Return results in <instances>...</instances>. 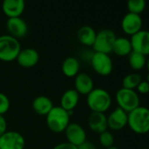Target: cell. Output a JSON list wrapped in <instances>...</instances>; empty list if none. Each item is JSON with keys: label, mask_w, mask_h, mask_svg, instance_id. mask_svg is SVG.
Segmentation results:
<instances>
[{"label": "cell", "mask_w": 149, "mask_h": 149, "mask_svg": "<svg viewBox=\"0 0 149 149\" xmlns=\"http://www.w3.org/2000/svg\"><path fill=\"white\" fill-rule=\"evenodd\" d=\"M146 81L147 83H149V73L147 74V76H146Z\"/></svg>", "instance_id": "e575fe53"}, {"label": "cell", "mask_w": 149, "mask_h": 149, "mask_svg": "<svg viewBox=\"0 0 149 149\" xmlns=\"http://www.w3.org/2000/svg\"><path fill=\"white\" fill-rule=\"evenodd\" d=\"M132 51V45L130 39L125 37H117L113 46H112V52L116 55L119 57L128 56L131 52Z\"/></svg>", "instance_id": "44dd1931"}, {"label": "cell", "mask_w": 149, "mask_h": 149, "mask_svg": "<svg viewBox=\"0 0 149 149\" xmlns=\"http://www.w3.org/2000/svg\"><path fill=\"white\" fill-rule=\"evenodd\" d=\"M67 141L76 146H79L87 140L85 129L77 123H69L64 131Z\"/></svg>", "instance_id": "9c48e42d"}, {"label": "cell", "mask_w": 149, "mask_h": 149, "mask_svg": "<svg viewBox=\"0 0 149 149\" xmlns=\"http://www.w3.org/2000/svg\"><path fill=\"white\" fill-rule=\"evenodd\" d=\"M128 127L136 134L149 132V108L139 105L128 113Z\"/></svg>", "instance_id": "6da1fadb"}, {"label": "cell", "mask_w": 149, "mask_h": 149, "mask_svg": "<svg viewBox=\"0 0 149 149\" xmlns=\"http://www.w3.org/2000/svg\"><path fill=\"white\" fill-rule=\"evenodd\" d=\"M80 62L74 56L67 57L61 64V72L66 77L74 78L80 73Z\"/></svg>", "instance_id": "ffe728a7"}, {"label": "cell", "mask_w": 149, "mask_h": 149, "mask_svg": "<svg viewBox=\"0 0 149 149\" xmlns=\"http://www.w3.org/2000/svg\"><path fill=\"white\" fill-rule=\"evenodd\" d=\"M53 101L46 96H38L36 97L32 103V107L33 111L40 116H47L48 112L54 107Z\"/></svg>", "instance_id": "d6986e66"}, {"label": "cell", "mask_w": 149, "mask_h": 149, "mask_svg": "<svg viewBox=\"0 0 149 149\" xmlns=\"http://www.w3.org/2000/svg\"><path fill=\"white\" fill-rule=\"evenodd\" d=\"M90 63L93 70L101 77H108L112 73L113 61L108 54L94 52Z\"/></svg>", "instance_id": "52a82bcc"}, {"label": "cell", "mask_w": 149, "mask_h": 149, "mask_svg": "<svg viewBox=\"0 0 149 149\" xmlns=\"http://www.w3.org/2000/svg\"><path fill=\"white\" fill-rule=\"evenodd\" d=\"M25 7V0H3L2 3V10L8 19L20 17Z\"/></svg>", "instance_id": "2e32d148"}, {"label": "cell", "mask_w": 149, "mask_h": 149, "mask_svg": "<svg viewBox=\"0 0 149 149\" xmlns=\"http://www.w3.org/2000/svg\"><path fill=\"white\" fill-rule=\"evenodd\" d=\"M94 54V51H91V50H86L84 51L83 54H82V58L86 61H89L91 62V60L92 58V55Z\"/></svg>", "instance_id": "1f68e13d"}, {"label": "cell", "mask_w": 149, "mask_h": 149, "mask_svg": "<svg viewBox=\"0 0 149 149\" xmlns=\"http://www.w3.org/2000/svg\"><path fill=\"white\" fill-rule=\"evenodd\" d=\"M86 97V103L91 112L105 113L110 110L112 104L111 96L102 88H94Z\"/></svg>", "instance_id": "7a4b0ae2"}, {"label": "cell", "mask_w": 149, "mask_h": 149, "mask_svg": "<svg viewBox=\"0 0 149 149\" xmlns=\"http://www.w3.org/2000/svg\"><path fill=\"white\" fill-rule=\"evenodd\" d=\"M11 106L9 97L3 92H0V115H5L8 112Z\"/></svg>", "instance_id": "4316f807"}, {"label": "cell", "mask_w": 149, "mask_h": 149, "mask_svg": "<svg viewBox=\"0 0 149 149\" xmlns=\"http://www.w3.org/2000/svg\"><path fill=\"white\" fill-rule=\"evenodd\" d=\"M127 57H128V64L132 70L139 71V70H142L144 68H146V56L139 53L132 51L131 54Z\"/></svg>", "instance_id": "603a6c76"}, {"label": "cell", "mask_w": 149, "mask_h": 149, "mask_svg": "<svg viewBox=\"0 0 149 149\" xmlns=\"http://www.w3.org/2000/svg\"><path fill=\"white\" fill-rule=\"evenodd\" d=\"M127 10L128 13L140 15L146 9V0H127Z\"/></svg>", "instance_id": "d4e9b609"}, {"label": "cell", "mask_w": 149, "mask_h": 149, "mask_svg": "<svg viewBox=\"0 0 149 149\" xmlns=\"http://www.w3.org/2000/svg\"><path fill=\"white\" fill-rule=\"evenodd\" d=\"M53 149H77V146H74V145L68 143V141H66V142L57 144L56 146H54L53 147Z\"/></svg>", "instance_id": "f1b7e54d"}, {"label": "cell", "mask_w": 149, "mask_h": 149, "mask_svg": "<svg viewBox=\"0 0 149 149\" xmlns=\"http://www.w3.org/2000/svg\"><path fill=\"white\" fill-rule=\"evenodd\" d=\"M88 125L92 132L100 134L108 129L107 116L105 113L91 112L88 118Z\"/></svg>", "instance_id": "ac0fdd59"}, {"label": "cell", "mask_w": 149, "mask_h": 149, "mask_svg": "<svg viewBox=\"0 0 149 149\" xmlns=\"http://www.w3.org/2000/svg\"><path fill=\"white\" fill-rule=\"evenodd\" d=\"M21 50V46L18 39L4 34L0 36V61L11 62L17 59Z\"/></svg>", "instance_id": "277c9868"}, {"label": "cell", "mask_w": 149, "mask_h": 149, "mask_svg": "<svg viewBox=\"0 0 149 149\" xmlns=\"http://www.w3.org/2000/svg\"><path fill=\"white\" fill-rule=\"evenodd\" d=\"M18 64L25 68H30L36 66L40 61V54L38 51L32 47L21 49L16 59Z\"/></svg>", "instance_id": "5bb4252c"}, {"label": "cell", "mask_w": 149, "mask_h": 149, "mask_svg": "<svg viewBox=\"0 0 149 149\" xmlns=\"http://www.w3.org/2000/svg\"><path fill=\"white\" fill-rule=\"evenodd\" d=\"M98 139H99L100 145L103 147L106 148V149L111 147V146H112L113 144H114V136L108 130H106V131L103 132L102 133H100Z\"/></svg>", "instance_id": "484cf974"}, {"label": "cell", "mask_w": 149, "mask_h": 149, "mask_svg": "<svg viewBox=\"0 0 149 149\" xmlns=\"http://www.w3.org/2000/svg\"><path fill=\"white\" fill-rule=\"evenodd\" d=\"M137 93L139 95H146V94H149V83H147L146 80H142L139 85L137 86L136 90Z\"/></svg>", "instance_id": "83f0119b"}, {"label": "cell", "mask_w": 149, "mask_h": 149, "mask_svg": "<svg viewBox=\"0 0 149 149\" xmlns=\"http://www.w3.org/2000/svg\"><path fill=\"white\" fill-rule=\"evenodd\" d=\"M132 51L145 56H149V31L140 30L131 36L130 39Z\"/></svg>", "instance_id": "30bf717a"}, {"label": "cell", "mask_w": 149, "mask_h": 149, "mask_svg": "<svg viewBox=\"0 0 149 149\" xmlns=\"http://www.w3.org/2000/svg\"><path fill=\"white\" fill-rule=\"evenodd\" d=\"M80 95L74 89H69L63 92L61 100L60 105L62 109L66 110L67 111L72 113L73 111L77 108L79 104Z\"/></svg>", "instance_id": "e0dca14e"}, {"label": "cell", "mask_w": 149, "mask_h": 149, "mask_svg": "<svg viewBox=\"0 0 149 149\" xmlns=\"http://www.w3.org/2000/svg\"><path fill=\"white\" fill-rule=\"evenodd\" d=\"M128 113L117 107L107 116L108 128L112 131H120L127 126Z\"/></svg>", "instance_id": "7c38bea8"}, {"label": "cell", "mask_w": 149, "mask_h": 149, "mask_svg": "<svg viewBox=\"0 0 149 149\" xmlns=\"http://www.w3.org/2000/svg\"><path fill=\"white\" fill-rule=\"evenodd\" d=\"M7 132V122L3 115H0V137Z\"/></svg>", "instance_id": "f546056e"}, {"label": "cell", "mask_w": 149, "mask_h": 149, "mask_svg": "<svg viewBox=\"0 0 149 149\" xmlns=\"http://www.w3.org/2000/svg\"><path fill=\"white\" fill-rule=\"evenodd\" d=\"M97 33L90 26H83L78 29L77 39L81 44L86 47H92L96 40Z\"/></svg>", "instance_id": "7402d4cb"}, {"label": "cell", "mask_w": 149, "mask_h": 149, "mask_svg": "<svg viewBox=\"0 0 149 149\" xmlns=\"http://www.w3.org/2000/svg\"><path fill=\"white\" fill-rule=\"evenodd\" d=\"M118 107L129 113L140 105V97L135 90L121 88L115 95Z\"/></svg>", "instance_id": "5b68a950"}, {"label": "cell", "mask_w": 149, "mask_h": 149, "mask_svg": "<svg viewBox=\"0 0 149 149\" xmlns=\"http://www.w3.org/2000/svg\"><path fill=\"white\" fill-rule=\"evenodd\" d=\"M72 113L62 109L61 106H54L46 116V124L47 128L54 133L64 132L70 123Z\"/></svg>", "instance_id": "3957f363"}, {"label": "cell", "mask_w": 149, "mask_h": 149, "mask_svg": "<svg viewBox=\"0 0 149 149\" xmlns=\"http://www.w3.org/2000/svg\"><path fill=\"white\" fill-rule=\"evenodd\" d=\"M24 136L16 131H7L0 137V149H24Z\"/></svg>", "instance_id": "ba28073f"}, {"label": "cell", "mask_w": 149, "mask_h": 149, "mask_svg": "<svg viewBox=\"0 0 149 149\" xmlns=\"http://www.w3.org/2000/svg\"><path fill=\"white\" fill-rule=\"evenodd\" d=\"M74 90L79 95L87 96L94 89V81L89 74L84 72H80L74 77Z\"/></svg>", "instance_id": "9a60e30c"}, {"label": "cell", "mask_w": 149, "mask_h": 149, "mask_svg": "<svg viewBox=\"0 0 149 149\" xmlns=\"http://www.w3.org/2000/svg\"><path fill=\"white\" fill-rule=\"evenodd\" d=\"M142 81V77L138 72H132L122 79V88L129 90H136L139 84Z\"/></svg>", "instance_id": "cb8c5ba5"}, {"label": "cell", "mask_w": 149, "mask_h": 149, "mask_svg": "<svg viewBox=\"0 0 149 149\" xmlns=\"http://www.w3.org/2000/svg\"><path fill=\"white\" fill-rule=\"evenodd\" d=\"M6 28L9 35L18 40L26 37L28 33V26L26 22L20 17L8 19L6 22Z\"/></svg>", "instance_id": "4fadbf2b"}, {"label": "cell", "mask_w": 149, "mask_h": 149, "mask_svg": "<svg viewBox=\"0 0 149 149\" xmlns=\"http://www.w3.org/2000/svg\"><path fill=\"white\" fill-rule=\"evenodd\" d=\"M116 38V33L111 29L99 31L97 33L96 40L92 46L93 51L110 54L112 52V46Z\"/></svg>", "instance_id": "8992f818"}, {"label": "cell", "mask_w": 149, "mask_h": 149, "mask_svg": "<svg viewBox=\"0 0 149 149\" xmlns=\"http://www.w3.org/2000/svg\"><path fill=\"white\" fill-rule=\"evenodd\" d=\"M142 149H148V148H142Z\"/></svg>", "instance_id": "d590c367"}, {"label": "cell", "mask_w": 149, "mask_h": 149, "mask_svg": "<svg viewBox=\"0 0 149 149\" xmlns=\"http://www.w3.org/2000/svg\"><path fill=\"white\" fill-rule=\"evenodd\" d=\"M77 149H97V146L91 141L86 140L84 143L77 146Z\"/></svg>", "instance_id": "4dcf8cb0"}, {"label": "cell", "mask_w": 149, "mask_h": 149, "mask_svg": "<svg viewBox=\"0 0 149 149\" xmlns=\"http://www.w3.org/2000/svg\"><path fill=\"white\" fill-rule=\"evenodd\" d=\"M107 149H119V148L117 147V146H111V147H109V148H107Z\"/></svg>", "instance_id": "836d02e7"}, {"label": "cell", "mask_w": 149, "mask_h": 149, "mask_svg": "<svg viewBox=\"0 0 149 149\" xmlns=\"http://www.w3.org/2000/svg\"><path fill=\"white\" fill-rule=\"evenodd\" d=\"M146 69H147V71H148V73H149V56H147V57H146Z\"/></svg>", "instance_id": "d6a6232c"}, {"label": "cell", "mask_w": 149, "mask_h": 149, "mask_svg": "<svg viewBox=\"0 0 149 149\" xmlns=\"http://www.w3.org/2000/svg\"><path fill=\"white\" fill-rule=\"evenodd\" d=\"M142 19L139 14L127 13L122 19L121 28L126 35L132 36L142 30Z\"/></svg>", "instance_id": "8fae6325"}]
</instances>
